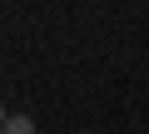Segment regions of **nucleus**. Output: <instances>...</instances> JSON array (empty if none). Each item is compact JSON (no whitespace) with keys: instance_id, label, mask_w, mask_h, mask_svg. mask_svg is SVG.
I'll return each mask as SVG.
<instances>
[{"instance_id":"f257e3e1","label":"nucleus","mask_w":149,"mask_h":134,"mask_svg":"<svg viewBox=\"0 0 149 134\" xmlns=\"http://www.w3.org/2000/svg\"><path fill=\"white\" fill-rule=\"evenodd\" d=\"M5 134H35V119H30L25 109H15V114L5 119Z\"/></svg>"},{"instance_id":"f03ea898","label":"nucleus","mask_w":149,"mask_h":134,"mask_svg":"<svg viewBox=\"0 0 149 134\" xmlns=\"http://www.w3.org/2000/svg\"><path fill=\"white\" fill-rule=\"evenodd\" d=\"M0 134H5V119H0Z\"/></svg>"}]
</instances>
